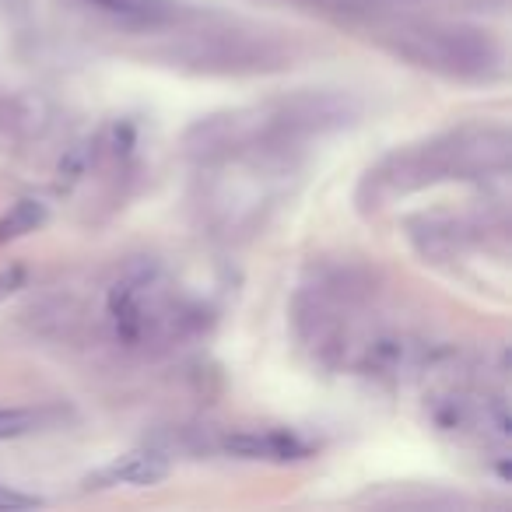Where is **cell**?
<instances>
[{
	"label": "cell",
	"instance_id": "obj_6",
	"mask_svg": "<svg viewBox=\"0 0 512 512\" xmlns=\"http://www.w3.org/2000/svg\"><path fill=\"white\" fill-rule=\"evenodd\" d=\"M39 425V418L25 407H0V439H22Z\"/></svg>",
	"mask_w": 512,
	"mask_h": 512
},
{
	"label": "cell",
	"instance_id": "obj_1",
	"mask_svg": "<svg viewBox=\"0 0 512 512\" xmlns=\"http://www.w3.org/2000/svg\"><path fill=\"white\" fill-rule=\"evenodd\" d=\"M393 46L414 64L460 78H491L502 64V53L484 32L453 25H400Z\"/></svg>",
	"mask_w": 512,
	"mask_h": 512
},
{
	"label": "cell",
	"instance_id": "obj_4",
	"mask_svg": "<svg viewBox=\"0 0 512 512\" xmlns=\"http://www.w3.org/2000/svg\"><path fill=\"white\" fill-rule=\"evenodd\" d=\"M169 474V460L158 453H130L123 463H116L109 470L116 484H130V488H148V484H158Z\"/></svg>",
	"mask_w": 512,
	"mask_h": 512
},
{
	"label": "cell",
	"instance_id": "obj_5",
	"mask_svg": "<svg viewBox=\"0 0 512 512\" xmlns=\"http://www.w3.org/2000/svg\"><path fill=\"white\" fill-rule=\"evenodd\" d=\"M39 221H43V207L32 204V200H22L0 218V239H18V235L32 232Z\"/></svg>",
	"mask_w": 512,
	"mask_h": 512
},
{
	"label": "cell",
	"instance_id": "obj_3",
	"mask_svg": "<svg viewBox=\"0 0 512 512\" xmlns=\"http://www.w3.org/2000/svg\"><path fill=\"white\" fill-rule=\"evenodd\" d=\"M225 449L239 460H295L306 453V446L288 432H232Z\"/></svg>",
	"mask_w": 512,
	"mask_h": 512
},
{
	"label": "cell",
	"instance_id": "obj_2",
	"mask_svg": "<svg viewBox=\"0 0 512 512\" xmlns=\"http://www.w3.org/2000/svg\"><path fill=\"white\" fill-rule=\"evenodd\" d=\"M81 4L123 29H162L179 18L176 0H81Z\"/></svg>",
	"mask_w": 512,
	"mask_h": 512
},
{
	"label": "cell",
	"instance_id": "obj_7",
	"mask_svg": "<svg viewBox=\"0 0 512 512\" xmlns=\"http://www.w3.org/2000/svg\"><path fill=\"white\" fill-rule=\"evenodd\" d=\"M36 505H43V498L25 495V491L4 488V484H0V512H22V509H36Z\"/></svg>",
	"mask_w": 512,
	"mask_h": 512
}]
</instances>
